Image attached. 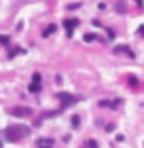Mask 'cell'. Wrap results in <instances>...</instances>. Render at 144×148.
I'll return each mask as SVG.
<instances>
[{"instance_id":"obj_6","label":"cell","mask_w":144,"mask_h":148,"mask_svg":"<svg viewBox=\"0 0 144 148\" xmlns=\"http://www.w3.org/2000/svg\"><path fill=\"white\" fill-rule=\"evenodd\" d=\"M13 114H19V116H30V110H13Z\"/></svg>"},{"instance_id":"obj_9","label":"cell","mask_w":144,"mask_h":148,"mask_svg":"<svg viewBox=\"0 0 144 148\" xmlns=\"http://www.w3.org/2000/svg\"><path fill=\"white\" fill-rule=\"evenodd\" d=\"M38 148H49V144H43V146H38Z\"/></svg>"},{"instance_id":"obj_3","label":"cell","mask_w":144,"mask_h":148,"mask_svg":"<svg viewBox=\"0 0 144 148\" xmlns=\"http://www.w3.org/2000/svg\"><path fill=\"white\" fill-rule=\"evenodd\" d=\"M76 19H68V21H66V32H68V36H70L72 34V28H76Z\"/></svg>"},{"instance_id":"obj_7","label":"cell","mask_w":144,"mask_h":148,"mask_svg":"<svg viewBox=\"0 0 144 148\" xmlns=\"http://www.w3.org/2000/svg\"><path fill=\"white\" fill-rule=\"evenodd\" d=\"M53 30H55V25H49V28H47V30H45V36H47V34H51V32H53Z\"/></svg>"},{"instance_id":"obj_1","label":"cell","mask_w":144,"mask_h":148,"mask_svg":"<svg viewBox=\"0 0 144 148\" xmlns=\"http://www.w3.org/2000/svg\"><path fill=\"white\" fill-rule=\"evenodd\" d=\"M25 136H30V129H28V127H23V125H11V127H6V129H4L6 142H19V140L25 138Z\"/></svg>"},{"instance_id":"obj_5","label":"cell","mask_w":144,"mask_h":148,"mask_svg":"<svg viewBox=\"0 0 144 148\" xmlns=\"http://www.w3.org/2000/svg\"><path fill=\"white\" fill-rule=\"evenodd\" d=\"M61 102H64V104H68V102H74V97H70V95H66V93H61Z\"/></svg>"},{"instance_id":"obj_4","label":"cell","mask_w":144,"mask_h":148,"mask_svg":"<svg viewBox=\"0 0 144 148\" xmlns=\"http://www.w3.org/2000/svg\"><path fill=\"white\" fill-rule=\"evenodd\" d=\"M116 53H127L129 57H134V51H132V49H127V47H116Z\"/></svg>"},{"instance_id":"obj_2","label":"cell","mask_w":144,"mask_h":148,"mask_svg":"<svg viewBox=\"0 0 144 148\" xmlns=\"http://www.w3.org/2000/svg\"><path fill=\"white\" fill-rule=\"evenodd\" d=\"M38 89H40V74H34L32 83H30V91L32 93H38Z\"/></svg>"},{"instance_id":"obj_8","label":"cell","mask_w":144,"mask_h":148,"mask_svg":"<svg viewBox=\"0 0 144 148\" xmlns=\"http://www.w3.org/2000/svg\"><path fill=\"white\" fill-rule=\"evenodd\" d=\"M6 40H9V38H4V36H0V42H6Z\"/></svg>"}]
</instances>
